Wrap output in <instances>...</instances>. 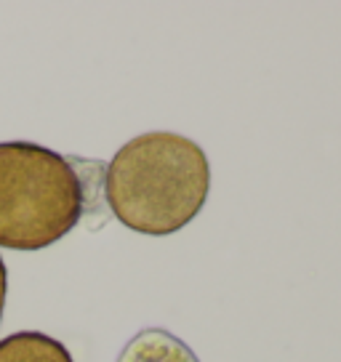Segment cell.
<instances>
[{"instance_id": "6da1fadb", "label": "cell", "mask_w": 341, "mask_h": 362, "mask_svg": "<svg viewBox=\"0 0 341 362\" xmlns=\"http://www.w3.org/2000/svg\"><path fill=\"white\" fill-rule=\"evenodd\" d=\"M211 189L205 149L182 134H141L115 152L104 173V197L123 226L166 238L203 211Z\"/></svg>"}, {"instance_id": "7a4b0ae2", "label": "cell", "mask_w": 341, "mask_h": 362, "mask_svg": "<svg viewBox=\"0 0 341 362\" xmlns=\"http://www.w3.org/2000/svg\"><path fill=\"white\" fill-rule=\"evenodd\" d=\"M86 211L83 179L64 155L33 141H0V248L43 250Z\"/></svg>"}, {"instance_id": "3957f363", "label": "cell", "mask_w": 341, "mask_h": 362, "mask_svg": "<svg viewBox=\"0 0 341 362\" xmlns=\"http://www.w3.org/2000/svg\"><path fill=\"white\" fill-rule=\"evenodd\" d=\"M117 362H200L179 336L163 328H144L123 346Z\"/></svg>"}, {"instance_id": "277c9868", "label": "cell", "mask_w": 341, "mask_h": 362, "mask_svg": "<svg viewBox=\"0 0 341 362\" xmlns=\"http://www.w3.org/2000/svg\"><path fill=\"white\" fill-rule=\"evenodd\" d=\"M0 362H75L62 341L40 330H19L0 341Z\"/></svg>"}, {"instance_id": "5b68a950", "label": "cell", "mask_w": 341, "mask_h": 362, "mask_svg": "<svg viewBox=\"0 0 341 362\" xmlns=\"http://www.w3.org/2000/svg\"><path fill=\"white\" fill-rule=\"evenodd\" d=\"M6 291H8V274H6V264L0 259V320H3V309H6Z\"/></svg>"}]
</instances>
